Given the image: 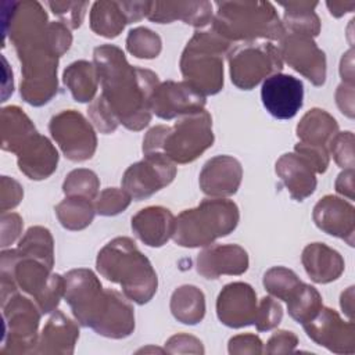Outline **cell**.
<instances>
[{
  "mask_svg": "<svg viewBox=\"0 0 355 355\" xmlns=\"http://www.w3.org/2000/svg\"><path fill=\"white\" fill-rule=\"evenodd\" d=\"M97 75L103 83L100 96L115 119L129 129L139 130L150 122V101L157 75L126 62L123 53L114 46L94 50Z\"/></svg>",
  "mask_w": 355,
  "mask_h": 355,
  "instance_id": "6da1fadb",
  "label": "cell"
},
{
  "mask_svg": "<svg viewBox=\"0 0 355 355\" xmlns=\"http://www.w3.org/2000/svg\"><path fill=\"white\" fill-rule=\"evenodd\" d=\"M65 298L76 319L98 334L125 337L135 327L132 308L118 293L103 290L90 270H71L65 276Z\"/></svg>",
  "mask_w": 355,
  "mask_h": 355,
  "instance_id": "7a4b0ae2",
  "label": "cell"
},
{
  "mask_svg": "<svg viewBox=\"0 0 355 355\" xmlns=\"http://www.w3.org/2000/svg\"><path fill=\"white\" fill-rule=\"evenodd\" d=\"M97 269L105 279L119 283L125 295L137 304L147 302L157 291V275L151 263L128 237L110 241L98 252Z\"/></svg>",
  "mask_w": 355,
  "mask_h": 355,
  "instance_id": "3957f363",
  "label": "cell"
},
{
  "mask_svg": "<svg viewBox=\"0 0 355 355\" xmlns=\"http://www.w3.org/2000/svg\"><path fill=\"white\" fill-rule=\"evenodd\" d=\"M211 118L205 110L186 114L172 128L155 126L143 141V151L162 153L171 161L187 162L196 159L212 146Z\"/></svg>",
  "mask_w": 355,
  "mask_h": 355,
  "instance_id": "277c9868",
  "label": "cell"
},
{
  "mask_svg": "<svg viewBox=\"0 0 355 355\" xmlns=\"http://www.w3.org/2000/svg\"><path fill=\"white\" fill-rule=\"evenodd\" d=\"M239 220V209L229 200H205L197 208L182 212L175 220L173 240L183 247L207 245L230 233Z\"/></svg>",
  "mask_w": 355,
  "mask_h": 355,
  "instance_id": "5b68a950",
  "label": "cell"
},
{
  "mask_svg": "<svg viewBox=\"0 0 355 355\" xmlns=\"http://www.w3.org/2000/svg\"><path fill=\"white\" fill-rule=\"evenodd\" d=\"M218 12L214 31L227 39L269 37L280 39L284 33L283 25L270 3L233 1L216 3Z\"/></svg>",
  "mask_w": 355,
  "mask_h": 355,
  "instance_id": "8992f818",
  "label": "cell"
},
{
  "mask_svg": "<svg viewBox=\"0 0 355 355\" xmlns=\"http://www.w3.org/2000/svg\"><path fill=\"white\" fill-rule=\"evenodd\" d=\"M229 42L214 32H197L183 51L180 67L187 83L201 94H214L223 85V65L218 53Z\"/></svg>",
  "mask_w": 355,
  "mask_h": 355,
  "instance_id": "52a82bcc",
  "label": "cell"
},
{
  "mask_svg": "<svg viewBox=\"0 0 355 355\" xmlns=\"http://www.w3.org/2000/svg\"><path fill=\"white\" fill-rule=\"evenodd\" d=\"M229 64L232 82L247 90L265 75L282 69L280 53L270 43H244L229 55Z\"/></svg>",
  "mask_w": 355,
  "mask_h": 355,
  "instance_id": "ba28073f",
  "label": "cell"
},
{
  "mask_svg": "<svg viewBox=\"0 0 355 355\" xmlns=\"http://www.w3.org/2000/svg\"><path fill=\"white\" fill-rule=\"evenodd\" d=\"M50 132L64 154L73 161L92 157L96 148V136L86 119L73 110L62 111L53 116Z\"/></svg>",
  "mask_w": 355,
  "mask_h": 355,
  "instance_id": "9c48e42d",
  "label": "cell"
},
{
  "mask_svg": "<svg viewBox=\"0 0 355 355\" xmlns=\"http://www.w3.org/2000/svg\"><path fill=\"white\" fill-rule=\"evenodd\" d=\"M175 176V166L162 153L146 154V159L132 165L123 176V187L141 200L169 184Z\"/></svg>",
  "mask_w": 355,
  "mask_h": 355,
  "instance_id": "30bf717a",
  "label": "cell"
},
{
  "mask_svg": "<svg viewBox=\"0 0 355 355\" xmlns=\"http://www.w3.org/2000/svg\"><path fill=\"white\" fill-rule=\"evenodd\" d=\"M262 104L266 111L277 119L293 118L302 107V82L291 75L273 73L268 76L261 89Z\"/></svg>",
  "mask_w": 355,
  "mask_h": 355,
  "instance_id": "8fae6325",
  "label": "cell"
},
{
  "mask_svg": "<svg viewBox=\"0 0 355 355\" xmlns=\"http://www.w3.org/2000/svg\"><path fill=\"white\" fill-rule=\"evenodd\" d=\"M308 336L319 345L327 347L338 354H352L355 351L354 323L344 322L338 313L330 308L320 309L311 320L302 323Z\"/></svg>",
  "mask_w": 355,
  "mask_h": 355,
  "instance_id": "7c38bea8",
  "label": "cell"
},
{
  "mask_svg": "<svg viewBox=\"0 0 355 355\" xmlns=\"http://www.w3.org/2000/svg\"><path fill=\"white\" fill-rule=\"evenodd\" d=\"M282 55L313 85L320 86L326 78L324 53L318 49L309 36L291 33L282 43Z\"/></svg>",
  "mask_w": 355,
  "mask_h": 355,
  "instance_id": "4fadbf2b",
  "label": "cell"
},
{
  "mask_svg": "<svg viewBox=\"0 0 355 355\" xmlns=\"http://www.w3.org/2000/svg\"><path fill=\"white\" fill-rule=\"evenodd\" d=\"M150 105L158 116L171 119L179 114L186 115L202 110L204 96L189 83L165 82L154 90Z\"/></svg>",
  "mask_w": 355,
  "mask_h": 355,
  "instance_id": "5bb4252c",
  "label": "cell"
},
{
  "mask_svg": "<svg viewBox=\"0 0 355 355\" xmlns=\"http://www.w3.org/2000/svg\"><path fill=\"white\" fill-rule=\"evenodd\" d=\"M148 3H115L97 1L92 8V29L97 35L115 37L123 29L125 24L137 21L147 15Z\"/></svg>",
  "mask_w": 355,
  "mask_h": 355,
  "instance_id": "9a60e30c",
  "label": "cell"
},
{
  "mask_svg": "<svg viewBox=\"0 0 355 355\" xmlns=\"http://www.w3.org/2000/svg\"><path fill=\"white\" fill-rule=\"evenodd\" d=\"M251 286L245 283L227 284L218 297V316L232 327L252 323L257 316V301Z\"/></svg>",
  "mask_w": 355,
  "mask_h": 355,
  "instance_id": "2e32d148",
  "label": "cell"
},
{
  "mask_svg": "<svg viewBox=\"0 0 355 355\" xmlns=\"http://www.w3.org/2000/svg\"><path fill=\"white\" fill-rule=\"evenodd\" d=\"M315 223L331 236L344 239L349 245H354V207L333 196L322 198L313 209Z\"/></svg>",
  "mask_w": 355,
  "mask_h": 355,
  "instance_id": "e0dca14e",
  "label": "cell"
},
{
  "mask_svg": "<svg viewBox=\"0 0 355 355\" xmlns=\"http://www.w3.org/2000/svg\"><path fill=\"white\" fill-rule=\"evenodd\" d=\"M241 180V166L232 157L219 155L209 159L201 172L200 184L205 194L229 196L236 193Z\"/></svg>",
  "mask_w": 355,
  "mask_h": 355,
  "instance_id": "ac0fdd59",
  "label": "cell"
},
{
  "mask_svg": "<svg viewBox=\"0 0 355 355\" xmlns=\"http://www.w3.org/2000/svg\"><path fill=\"white\" fill-rule=\"evenodd\" d=\"M247 266V252L239 245H215L202 251L197 259V270L207 279H216L220 273L240 275Z\"/></svg>",
  "mask_w": 355,
  "mask_h": 355,
  "instance_id": "d6986e66",
  "label": "cell"
},
{
  "mask_svg": "<svg viewBox=\"0 0 355 355\" xmlns=\"http://www.w3.org/2000/svg\"><path fill=\"white\" fill-rule=\"evenodd\" d=\"M132 229L147 245H162L175 230V219L169 209L148 207L132 218Z\"/></svg>",
  "mask_w": 355,
  "mask_h": 355,
  "instance_id": "ffe728a7",
  "label": "cell"
},
{
  "mask_svg": "<svg viewBox=\"0 0 355 355\" xmlns=\"http://www.w3.org/2000/svg\"><path fill=\"white\" fill-rule=\"evenodd\" d=\"M276 172L282 176L294 198L301 201L313 193L316 186L315 169L304 157L284 154L276 164Z\"/></svg>",
  "mask_w": 355,
  "mask_h": 355,
  "instance_id": "44dd1931",
  "label": "cell"
},
{
  "mask_svg": "<svg viewBox=\"0 0 355 355\" xmlns=\"http://www.w3.org/2000/svg\"><path fill=\"white\" fill-rule=\"evenodd\" d=\"M306 273L316 283H329L338 279L344 270L341 255L322 243L309 244L302 254Z\"/></svg>",
  "mask_w": 355,
  "mask_h": 355,
  "instance_id": "7402d4cb",
  "label": "cell"
},
{
  "mask_svg": "<svg viewBox=\"0 0 355 355\" xmlns=\"http://www.w3.org/2000/svg\"><path fill=\"white\" fill-rule=\"evenodd\" d=\"M337 122L326 111L313 108L297 126V135L302 140L301 144L318 147L326 150V143L329 139L337 133Z\"/></svg>",
  "mask_w": 355,
  "mask_h": 355,
  "instance_id": "603a6c76",
  "label": "cell"
},
{
  "mask_svg": "<svg viewBox=\"0 0 355 355\" xmlns=\"http://www.w3.org/2000/svg\"><path fill=\"white\" fill-rule=\"evenodd\" d=\"M58 155L50 141L40 136L39 141L33 143V151L24 154V159H19V168L31 179H44L57 166Z\"/></svg>",
  "mask_w": 355,
  "mask_h": 355,
  "instance_id": "cb8c5ba5",
  "label": "cell"
},
{
  "mask_svg": "<svg viewBox=\"0 0 355 355\" xmlns=\"http://www.w3.org/2000/svg\"><path fill=\"white\" fill-rule=\"evenodd\" d=\"M171 308L176 319L194 324L204 316V295L194 286H183L173 293Z\"/></svg>",
  "mask_w": 355,
  "mask_h": 355,
  "instance_id": "d4e9b609",
  "label": "cell"
},
{
  "mask_svg": "<svg viewBox=\"0 0 355 355\" xmlns=\"http://www.w3.org/2000/svg\"><path fill=\"white\" fill-rule=\"evenodd\" d=\"M97 69L87 61H78L64 72V82L68 85L76 101H89L96 93Z\"/></svg>",
  "mask_w": 355,
  "mask_h": 355,
  "instance_id": "484cf974",
  "label": "cell"
},
{
  "mask_svg": "<svg viewBox=\"0 0 355 355\" xmlns=\"http://www.w3.org/2000/svg\"><path fill=\"white\" fill-rule=\"evenodd\" d=\"M318 3H282L284 7V22L294 33L316 36L320 29L319 18L313 12Z\"/></svg>",
  "mask_w": 355,
  "mask_h": 355,
  "instance_id": "4316f807",
  "label": "cell"
},
{
  "mask_svg": "<svg viewBox=\"0 0 355 355\" xmlns=\"http://www.w3.org/2000/svg\"><path fill=\"white\" fill-rule=\"evenodd\" d=\"M286 301L290 315L298 323L311 320L322 309V297L319 293L304 283H300Z\"/></svg>",
  "mask_w": 355,
  "mask_h": 355,
  "instance_id": "83f0119b",
  "label": "cell"
},
{
  "mask_svg": "<svg viewBox=\"0 0 355 355\" xmlns=\"http://www.w3.org/2000/svg\"><path fill=\"white\" fill-rule=\"evenodd\" d=\"M55 211L62 226L68 229H82L93 219V208L87 198H68Z\"/></svg>",
  "mask_w": 355,
  "mask_h": 355,
  "instance_id": "f1b7e54d",
  "label": "cell"
},
{
  "mask_svg": "<svg viewBox=\"0 0 355 355\" xmlns=\"http://www.w3.org/2000/svg\"><path fill=\"white\" fill-rule=\"evenodd\" d=\"M128 50L139 58H153L161 50L159 37L147 28H136L129 32Z\"/></svg>",
  "mask_w": 355,
  "mask_h": 355,
  "instance_id": "f546056e",
  "label": "cell"
},
{
  "mask_svg": "<svg viewBox=\"0 0 355 355\" xmlns=\"http://www.w3.org/2000/svg\"><path fill=\"white\" fill-rule=\"evenodd\" d=\"M300 283L301 282L297 279L295 273L284 268H273L265 273L263 277V284L268 291L284 301Z\"/></svg>",
  "mask_w": 355,
  "mask_h": 355,
  "instance_id": "4dcf8cb0",
  "label": "cell"
},
{
  "mask_svg": "<svg viewBox=\"0 0 355 355\" xmlns=\"http://www.w3.org/2000/svg\"><path fill=\"white\" fill-rule=\"evenodd\" d=\"M98 180L92 171L78 169L68 175V179L64 183L65 194H83L85 197H94L97 193Z\"/></svg>",
  "mask_w": 355,
  "mask_h": 355,
  "instance_id": "1f68e13d",
  "label": "cell"
},
{
  "mask_svg": "<svg viewBox=\"0 0 355 355\" xmlns=\"http://www.w3.org/2000/svg\"><path fill=\"white\" fill-rule=\"evenodd\" d=\"M130 197L121 190H104L97 201V212L101 215H114L123 211L129 205Z\"/></svg>",
  "mask_w": 355,
  "mask_h": 355,
  "instance_id": "d6a6232c",
  "label": "cell"
},
{
  "mask_svg": "<svg viewBox=\"0 0 355 355\" xmlns=\"http://www.w3.org/2000/svg\"><path fill=\"white\" fill-rule=\"evenodd\" d=\"M354 135L352 132H344L331 139V151L336 162L341 168L354 169V153H352Z\"/></svg>",
  "mask_w": 355,
  "mask_h": 355,
  "instance_id": "836d02e7",
  "label": "cell"
},
{
  "mask_svg": "<svg viewBox=\"0 0 355 355\" xmlns=\"http://www.w3.org/2000/svg\"><path fill=\"white\" fill-rule=\"evenodd\" d=\"M282 319V308L272 298H262L259 311H257L255 323L258 330H266L276 326Z\"/></svg>",
  "mask_w": 355,
  "mask_h": 355,
  "instance_id": "e575fe53",
  "label": "cell"
},
{
  "mask_svg": "<svg viewBox=\"0 0 355 355\" xmlns=\"http://www.w3.org/2000/svg\"><path fill=\"white\" fill-rule=\"evenodd\" d=\"M337 104L343 114L354 118V85L343 83L338 86Z\"/></svg>",
  "mask_w": 355,
  "mask_h": 355,
  "instance_id": "d590c367",
  "label": "cell"
},
{
  "mask_svg": "<svg viewBox=\"0 0 355 355\" xmlns=\"http://www.w3.org/2000/svg\"><path fill=\"white\" fill-rule=\"evenodd\" d=\"M352 176H354V169H348V171H344L337 182H336V187H337V191L343 193L344 196H347L348 198H354V183H352Z\"/></svg>",
  "mask_w": 355,
  "mask_h": 355,
  "instance_id": "8d00e7d4",
  "label": "cell"
},
{
  "mask_svg": "<svg viewBox=\"0 0 355 355\" xmlns=\"http://www.w3.org/2000/svg\"><path fill=\"white\" fill-rule=\"evenodd\" d=\"M327 7L330 8V12L331 15H336V17H340L348 11H351L354 7H355V3L354 1H337V3H327Z\"/></svg>",
  "mask_w": 355,
  "mask_h": 355,
  "instance_id": "74e56055",
  "label": "cell"
},
{
  "mask_svg": "<svg viewBox=\"0 0 355 355\" xmlns=\"http://www.w3.org/2000/svg\"><path fill=\"white\" fill-rule=\"evenodd\" d=\"M352 291H354V287H351V290H349V294H348V295H349L348 298H347V294H345V293H343V295H341V298L347 300L349 305H352ZM341 304H343V305H341V308H343V309H344V311L348 313V316L351 318V313H352V306H345L344 301H341Z\"/></svg>",
  "mask_w": 355,
  "mask_h": 355,
  "instance_id": "f35d334b",
  "label": "cell"
}]
</instances>
